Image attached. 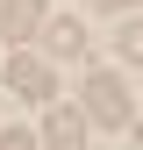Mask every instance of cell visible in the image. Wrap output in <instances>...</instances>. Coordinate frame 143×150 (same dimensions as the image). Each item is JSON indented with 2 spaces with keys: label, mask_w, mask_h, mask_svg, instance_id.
<instances>
[{
  "label": "cell",
  "mask_w": 143,
  "mask_h": 150,
  "mask_svg": "<svg viewBox=\"0 0 143 150\" xmlns=\"http://www.w3.org/2000/svg\"><path fill=\"white\" fill-rule=\"evenodd\" d=\"M136 136H143V122H136Z\"/></svg>",
  "instance_id": "obj_9"
},
{
  "label": "cell",
  "mask_w": 143,
  "mask_h": 150,
  "mask_svg": "<svg viewBox=\"0 0 143 150\" xmlns=\"http://www.w3.org/2000/svg\"><path fill=\"white\" fill-rule=\"evenodd\" d=\"M36 29H43V0H0V36L22 43V36H36Z\"/></svg>",
  "instance_id": "obj_4"
},
{
  "label": "cell",
  "mask_w": 143,
  "mask_h": 150,
  "mask_svg": "<svg viewBox=\"0 0 143 150\" xmlns=\"http://www.w3.org/2000/svg\"><path fill=\"white\" fill-rule=\"evenodd\" d=\"M43 150H86V115H79V107H50Z\"/></svg>",
  "instance_id": "obj_3"
},
{
  "label": "cell",
  "mask_w": 143,
  "mask_h": 150,
  "mask_svg": "<svg viewBox=\"0 0 143 150\" xmlns=\"http://www.w3.org/2000/svg\"><path fill=\"white\" fill-rule=\"evenodd\" d=\"M0 150H36L29 136H14V129H7V136H0Z\"/></svg>",
  "instance_id": "obj_7"
},
{
  "label": "cell",
  "mask_w": 143,
  "mask_h": 150,
  "mask_svg": "<svg viewBox=\"0 0 143 150\" xmlns=\"http://www.w3.org/2000/svg\"><path fill=\"white\" fill-rule=\"evenodd\" d=\"M93 7H107V14H115V7H129V0H93Z\"/></svg>",
  "instance_id": "obj_8"
},
{
  "label": "cell",
  "mask_w": 143,
  "mask_h": 150,
  "mask_svg": "<svg viewBox=\"0 0 143 150\" xmlns=\"http://www.w3.org/2000/svg\"><path fill=\"white\" fill-rule=\"evenodd\" d=\"M86 115H93L100 129H122V122H129V93H122V79L93 71V79H86Z\"/></svg>",
  "instance_id": "obj_1"
},
{
  "label": "cell",
  "mask_w": 143,
  "mask_h": 150,
  "mask_svg": "<svg viewBox=\"0 0 143 150\" xmlns=\"http://www.w3.org/2000/svg\"><path fill=\"white\" fill-rule=\"evenodd\" d=\"M122 57H129V64H143V22H129V29H122Z\"/></svg>",
  "instance_id": "obj_6"
},
{
  "label": "cell",
  "mask_w": 143,
  "mask_h": 150,
  "mask_svg": "<svg viewBox=\"0 0 143 150\" xmlns=\"http://www.w3.org/2000/svg\"><path fill=\"white\" fill-rule=\"evenodd\" d=\"M43 50L50 57H86V29L72 14H57V22H43Z\"/></svg>",
  "instance_id": "obj_5"
},
{
  "label": "cell",
  "mask_w": 143,
  "mask_h": 150,
  "mask_svg": "<svg viewBox=\"0 0 143 150\" xmlns=\"http://www.w3.org/2000/svg\"><path fill=\"white\" fill-rule=\"evenodd\" d=\"M7 86L22 100H50L57 93V71H50V57H7Z\"/></svg>",
  "instance_id": "obj_2"
}]
</instances>
